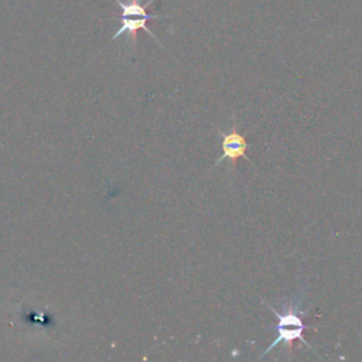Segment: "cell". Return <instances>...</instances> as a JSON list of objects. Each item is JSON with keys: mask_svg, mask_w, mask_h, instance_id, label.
<instances>
[{"mask_svg": "<svg viewBox=\"0 0 362 362\" xmlns=\"http://www.w3.org/2000/svg\"><path fill=\"white\" fill-rule=\"evenodd\" d=\"M120 18H122V25H120V28H117V31L113 34L112 40H116L119 35L127 33V34H129V38H132V44L134 45L136 41H137V31H139V30H144L150 37H153V40H156V42H157L161 48H164V45L158 41V38L154 35V33H153L150 28H147V25H146L147 20H151V18H153V20H154V18H163V17L153 14V16H147V17H120Z\"/></svg>", "mask_w": 362, "mask_h": 362, "instance_id": "3", "label": "cell"}, {"mask_svg": "<svg viewBox=\"0 0 362 362\" xmlns=\"http://www.w3.org/2000/svg\"><path fill=\"white\" fill-rule=\"evenodd\" d=\"M153 3V0H147L146 4L141 0H116V4L120 8V17H147L151 14L146 13V8Z\"/></svg>", "mask_w": 362, "mask_h": 362, "instance_id": "4", "label": "cell"}, {"mask_svg": "<svg viewBox=\"0 0 362 362\" xmlns=\"http://www.w3.org/2000/svg\"><path fill=\"white\" fill-rule=\"evenodd\" d=\"M221 134V147H222V154L221 157L216 160L215 165H218L219 163H222L223 160H229L230 161V167L235 168L236 160L238 158H245L246 161L250 163V158L247 157L246 151L249 148V143L245 139V136H242L238 130V123L233 120L232 129L228 133H223L222 130H218Z\"/></svg>", "mask_w": 362, "mask_h": 362, "instance_id": "2", "label": "cell"}, {"mask_svg": "<svg viewBox=\"0 0 362 362\" xmlns=\"http://www.w3.org/2000/svg\"><path fill=\"white\" fill-rule=\"evenodd\" d=\"M304 300H305L304 290H298L294 296H291L290 298H287L281 303V311H277L272 304L264 303L266 307L272 313H274V315L277 317V325H276L277 337L266 348V351L260 355L262 358L266 356L279 344H283L286 348V352L290 355L294 341H300L301 344H304L305 346H308L311 349L310 344L304 339V331L307 328H311L304 322V317H303L304 315V310H303Z\"/></svg>", "mask_w": 362, "mask_h": 362, "instance_id": "1", "label": "cell"}]
</instances>
